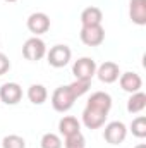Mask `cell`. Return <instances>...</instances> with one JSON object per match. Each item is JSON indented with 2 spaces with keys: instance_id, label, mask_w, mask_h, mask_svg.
<instances>
[{
  "instance_id": "obj_1",
  "label": "cell",
  "mask_w": 146,
  "mask_h": 148,
  "mask_svg": "<svg viewBox=\"0 0 146 148\" xmlns=\"http://www.w3.org/2000/svg\"><path fill=\"white\" fill-rule=\"evenodd\" d=\"M110 109L112 97L105 91H95L83 110V124L88 129H100L102 126H105Z\"/></svg>"
},
{
  "instance_id": "obj_2",
  "label": "cell",
  "mask_w": 146,
  "mask_h": 148,
  "mask_svg": "<svg viewBox=\"0 0 146 148\" xmlns=\"http://www.w3.org/2000/svg\"><path fill=\"white\" fill-rule=\"evenodd\" d=\"M91 86V81H81V79H76L71 84H65V86H59L53 93H52V107L53 110L57 112H67L72 109L74 102L83 97L84 93H88Z\"/></svg>"
},
{
  "instance_id": "obj_3",
  "label": "cell",
  "mask_w": 146,
  "mask_h": 148,
  "mask_svg": "<svg viewBox=\"0 0 146 148\" xmlns=\"http://www.w3.org/2000/svg\"><path fill=\"white\" fill-rule=\"evenodd\" d=\"M23 55L24 59L31 60V62H38L46 55V45L40 36H31L28 38L23 45Z\"/></svg>"
},
{
  "instance_id": "obj_4",
  "label": "cell",
  "mask_w": 146,
  "mask_h": 148,
  "mask_svg": "<svg viewBox=\"0 0 146 148\" xmlns=\"http://www.w3.org/2000/svg\"><path fill=\"white\" fill-rule=\"evenodd\" d=\"M71 57H72V52L67 45H55L50 50H46L48 64L55 69H60V67L67 66L71 62Z\"/></svg>"
},
{
  "instance_id": "obj_5",
  "label": "cell",
  "mask_w": 146,
  "mask_h": 148,
  "mask_svg": "<svg viewBox=\"0 0 146 148\" xmlns=\"http://www.w3.org/2000/svg\"><path fill=\"white\" fill-rule=\"evenodd\" d=\"M96 62L91 57H81L72 64V74L76 76V79L81 81H91L93 76L96 74Z\"/></svg>"
},
{
  "instance_id": "obj_6",
  "label": "cell",
  "mask_w": 146,
  "mask_h": 148,
  "mask_svg": "<svg viewBox=\"0 0 146 148\" xmlns=\"http://www.w3.org/2000/svg\"><path fill=\"white\" fill-rule=\"evenodd\" d=\"M126 136H127V126L122 121H112L103 129V138L110 145H120V143H124Z\"/></svg>"
},
{
  "instance_id": "obj_7",
  "label": "cell",
  "mask_w": 146,
  "mask_h": 148,
  "mask_svg": "<svg viewBox=\"0 0 146 148\" xmlns=\"http://www.w3.org/2000/svg\"><path fill=\"white\" fill-rule=\"evenodd\" d=\"M81 41L88 47H98L105 41V29L102 24H91V26H83L81 28Z\"/></svg>"
},
{
  "instance_id": "obj_8",
  "label": "cell",
  "mask_w": 146,
  "mask_h": 148,
  "mask_svg": "<svg viewBox=\"0 0 146 148\" xmlns=\"http://www.w3.org/2000/svg\"><path fill=\"white\" fill-rule=\"evenodd\" d=\"M23 98V88L17 83H3L0 86V102L5 105H17Z\"/></svg>"
},
{
  "instance_id": "obj_9",
  "label": "cell",
  "mask_w": 146,
  "mask_h": 148,
  "mask_svg": "<svg viewBox=\"0 0 146 148\" xmlns=\"http://www.w3.org/2000/svg\"><path fill=\"white\" fill-rule=\"evenodd\" d=\"M28 29L35 35H45L48 29H50V17L45 14V12H33L29 17H28V23H26Z\"/></svg>"
},
{
  "instance_id": "obj_10",
  "label": "cell",
  "mask_w": 146,
  "mask_h": 148,
  "mask_svg": "<svg viewBox=\"0 0 146 148\" xmlns=\"http://www.w3.org/2000/svg\"><path fill=\"white\" fill-rule=\"evenodd\" d=\"M95 76H98V79L102 81V83H105V84H112V83H115L117 79H119V76H120V67H119V64H115V62H103L100 67H96V74Z\"/></svg>"
},
{
  "instance_id": "obj_11",
  "label": "cell",
  "mask_w": 146,
  "mask_h": 148,
  "mask_svg": "<svg viewBox=\"0 0 146 148\" xmlns=\"http://www.w3.org/2000/svg\"><path fill=\"white\" fill-rule=\"evenodd\" d=\"M119 83H120V88L127 93H136V91H141L143 88V79L141 76L136 73H124L119 76Z\"/></svg>"
},
{
  "instance_id": "obj_12",
  "label": "cell",
  "mask_w": 146,
  "mask_h": 148,
  "mask_svg": "<svg viewBox=\"0 0 146 148\" xmlns=\"http://www.w3.org/2000/svg\"><path fill=\"white\" fill-rule=\"evenodd\" d=\"M129 17L134 24H146V0H131L129 2Z\"/></svg>"
},
{
  "instance_id": "obj_13",
  "label": "cell",
  "mask_w": 146,
  "mask_h": 148,
  "mask_svg": "<svg viewBox=\"0 0 146 148\" xmlns=\"http://www.w3.org/2000/svg\"><path fill=\"white\" fill-rule=\"evenodd\" d=\"M81 131V122L72 117V115H65L59 121V133L65 138V136H71Z\"/></svg>"
},
{
  "instance_id": "obj_14",
  "label": "cell",
  "mask_w": 146,
  "mask_h": 148,
  "mask_svg": "<svg viewBox=\"0 0 146 148\" xmlns=\"http://www.w3.org/2000/svg\"><path fill=\"white\" fill-rule=\"evenodd\" d=\"M103 21V12L98 7H86L81 12V24L83 26H91V24H102Z\"/></svg>"
},
{
  "instance_id": "obj_15",
  "label": "cell",
  "mask_w": 146,
  "mask_h": 148,
  "mask_svg": "<svg viewBox=\"0 0 146 148\" xmlns=\"http://www.w3.org/2000/svg\"><path fill=\"white\" fill-rule=\"evenodd\" d=\"M146 107V95L143 91H136L131 93L129 100H127V112L129 114H139Z\"/></svg>"
},
{
  "instance_id": "obj_16",
  "label": "cell",
  "mask_w": 146,
  "mask_h": 148,
  "mask_svg": "<svg viewBox=\"0 0 146 148\" xmlns=\"http://www.w3.org/2000/svg\"><path fill=\"white\" fill-rule=\"evenodd\" d=\"M28 98L35 105H43L48 98V91L43 84H31L28 88Z\"/></svg>"
},
{
  "instance_id": "obj_17",
  "label": "cell",
  "mask_w": 146,
  "mask_h": 148,
  "mask_svg": "<svg viewBox=\"0 0 146 148\" xmlns=\"http://www.w3.org/2000/svg\"><path fill=\"white\" fill-rule=\"evenodd\" d=\"M131 133L136 138H139V140L146 138V117L145 115H139V117H136L131 122Z\"/></svg>"
},
{
  "instance_id": "obj_18",
  "label": "cell",
  "mask_w": 146,
  "mask_h": 148,
  "mask_svg": "<svg viewBox=\"0 0 146 148\" xmlns=\"http://www.w3.org/2000/svg\"><path fill=\"white\" fill-rule=\"evenodd\" d=\"M40 145H41V148H62L64 147L60 136L55 134V133H45V134L41 136Z\"/></svg>"
},
{
  "instance_id": "obj_19",
  "label": "cell",
  "mask_w": 146,
  "mask_h": 148,
  "mask_svg": "<svg viewBox=\"0 0 146 148\" xmlns=\"http://www.w3.org/2000/svg\"><path fill=\"white\" fill-rule=\"evenodd\" d=\"M64 147L65 148H84L86 147V138L83 136V133H76L71 136H65L64 138Z\"/></svg>"
},
{
  "instance_id": "obj_20",
  "label": "cell",
  "mask_w": 146,
  "mask_h": 148,
  "mask_svg": "<svg viewBox=\"0 0 146 148\" xmlns=\"http://www.w3.org/2000/svg\"><path fill=\"white\" fill-rule=\"evenodd\" d=\"M2 148H26V141L19 134H7L2 140Z\"/></svg>"
},
{
  "instance_id": "obj_21",
  "label": "cell",
  "mask_w": 146,
  "mask_h": 148,
  "mask_svg": "<svg viewBox=\"0 0 146 148\" xmlns=\"http://www.w3.org/2000/svg\"><path fill=\"white\" fill-rule=\"evenodd\" d=\"M9 69H10V60L3 52H0V76L9 73Z\"/></svg>"
},
{
  "instance_id": "obj_22",
  "label": "cell",
  "mask_w": 146,
  "mask_h": 148,
  "mask_svg": "<svg viewBox=\"0 0 146 148\" xmlns=\"http://www.w3.org/2000/svg\"><path fill=\"white\" fill-rule=\"evenodd\" d=\"M134 148H146V145H145V143H139V145H136Z\"/></svg>"
},
{
  "instance_id": "obj_23",
  "label": "cell",
  "mask_w": 146,
  "mask_h": 148,
  "mask_svg": "<svg viewBox=\"0 0 146 148\" xmlns=\"http://www.w3.org/2000/svg\"><path fill=\"white\" fill-rule=\"evenodd\" d=\"M3 2H9V3H14V2H17V0H3Z\"/></svg>"
}]
</instances>
